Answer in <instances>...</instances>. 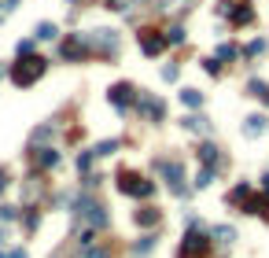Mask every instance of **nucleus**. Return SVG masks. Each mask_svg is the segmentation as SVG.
I'll return each mask as SVG.
<instances>
[{
	"label": "nucleus",
	"instance_id": "obj_10",
	"mask_svg": "<svg viewBox=\"0 0 269 258\" xmlns=\"http://www.w3.org/2000/svg\"><path fill=\"white\" fill-rule=\"evenodd\" d=\"M221 11H229V19H232V26H247L251 19H255V11H251L247 4H240V8H232V4H225Z\"/></svg>",
	"mask_w": 269,
	"mask_h": 258
},
{
	"label": "nucleus",
	"instance_id": "obj_5",
	"mask_svg": "<svg viewBox=\"0 0 269 258\" xmlns=\"http://www.w3.org/2000/svg\"><path fill=\"white\" fill-rule=\"evenodd\" d=\"M166 44H170V41L159 34V30H140V48H144V55H151V59H155V55H163Z\"/></svg>",
	"mask_w": 269,
	"mask_h": 258
},
{
	"label": "nucleus",
	"instance_id": "obj_28",
	"mask_svg": "<svg viewBox=\"0 0 269 258\" xmlns=\"http://www.w3.org/2000/svg\"><path fill=\"white\" fill-rule=\"evenodd\" d=\"M232 55H236L232 44H221V48H218V59H232Z\"/></svg>",
	"mask_w": 269,
	"mask_h": 258
},
{
	"label": "nucleus",
	"instance_id": "obj_8",
	"mask_svg": "<svg viewBox=\"0 0 269 258\" xmlns=\"http://www.w3.org/2000/svg\"><path fill=\"white\" fill-rule=\"evenodd\" d=\"M137 107L144 111V114L151 118V122H163V103L155 100V96H148V93H140V96H137Z\"/></svg>",
	"mask_w": 269,
	"mask_h": 258
},
{
	"label": "nucleus",
	"instance_id": "obj_6",
	"mask_svg": "<svg viewBox=\"0 0 269 258\" xmlns=\"http://www.w3.org/2000/svg\"><path fill=\"white\" fill-rule=\"evenodd\" d=\"M163 174H166V185L173 195H184V170H181V162H163Z\"/></svg>",
	"mask_w": 269,
	"mask_h": 258
},
{
	"label": "nucleus",
	"instance_id": "obj_32",
	"mask_svg": "<svg viewBox=\"0 0 269 258\" xmlns=\"http://www.w3.org/2000/svg\"><path fill=\"white\" fill-rule=\"evenodd\" d=\"M163 78L166 81H177V67H163Z\"/></svg>",
	"mask_w": 269,
	"mask_h": 258
},
{
	"label": "nucleus",
	"instance_id": "obj_38",
	"mask_svg": "<svg viewBox=\"0 0 269 258\" xmlns=\"http://www.w3.org/2000/svg\"><path fill=\"white\" fill-rule=\"evenodd\" d=\"M0 244H4V229H0Z\"/></svg>",
	"mask_w": 269,
	"mask_h": 258
},
{
	"label": "nucleus",
	"instance_id": "obj_33",
	"mask_svg": "<svg viewBox=\"0 0 269 258\" xmlns=\"http://www.w3.org/2000/svg\"><path fill=\"white\" fill-rule=\"evenodd\" d=\"M15 218V207H0V221H11Z\"/></svg>",
	"mask_w": 269,
	"mask_h": 258
},
{
	"label": "nucleus",
	"instance_id": "obj_39",
	"mask_svg": "<svg viewBox=\"0 0 269 258\" xmlns=\"http://www.w3.org/2000/svg\"><path fill=\"white\" fill-rule=\"evenodd\" d=\"M0 258H11V254H0Z\"/></svg>",
	"mask_w": 269,
	"mask_h": 258
},
{
	"label": "nucleus",
	"instance_id": "obj_4",
	"mask_svg": "<svg viewBox=\"0 0 269 258\" xmlns=\"http://www.w3.org/2000/svg\"><path fill=\"white\" fill-rule=\"evenodd\" d=\"M118 188H122L125 195H151V192H155L151 181H144V177L133 174V170H122V174H118Z\"/></svg>",
	"mask_w": 269,
	"mask_h": 258
},
{
	"label": "nucleus",
	"instance_id": "obj_34",
	"mask_svg": "<svg viewBox=\"0 0 269 258\" xmlns=\"http://www.w3.org/2000/svg\"><path fill=\"white\" fill-rule=\"evenodd\" d=\"M107 8H125V4H118V0H107Z\"/></svg>",
	"mask_w": 269,
	"mask_h": 258
},
{
	"label": "nucleus",
	"instance_id": "obj_24",
	"mask_svg": "<svg viewBox=\"0 0 269 258\" xmlns=\"http://www.w3.org/2000/svg\"><path fill=\"white\" fill-rule=\"evenodd\" d=\"M210 177H214V170H207V166H203L199 177H196V185H199V188H207V185H210Z\"/></svg>",
	"mask_w": 269,
	"mask_h": 258
},
{
	"label": "nucleus",
	"instance_id": "obj_7",
	"mask_svg": "<svg viewBox=\"0 0 269 258\" xmlns=\"http://www.w3.org/2000/svg\"><path fill=\"white\" fill-rule=\"evenodd\" d=\"M107 100L115 103V107H122V111H125V107L133 103V85H129V81H118V85L107 93Z\"/></svg>",
	"mask_w": 269,
	"mask_h": 258
},
{
	"label": "nucleus",
	"instance_id": "obj_23",
	"mask_svg": "<svg viewBox=\"0 0 269 258\" xmlns=\"http://www.w3.org/2000/svg\"><path fill=\"white\" fill-rule=\"evenodd\" d=\"M92 155H96V151H82V155H77V170H89V166H92Z\"/></svg>",
	"mask_w": 269,
	"mask_h": 258
},
{
	"label": "nucleus",
	"instance_id": "obj_31",
	"mask_svg": "<svg viewBox=\"0 0 269 258\" xmlns=\"http://www.w3.org/2000/svg\"><path fill=\"white\" fill-rule=\"evenodd\" d=\"M203 67H207V74H218V70H221V59H207Z\"/></svg>",
	"mask_w": 269,
	"mask_h": 258
},
{
	"label": "nucleus",
	"instance_id": "obj_16",
	"mask_svg": "<svg viewBox=\"0 0 269 258\" xmlns=\"http://www.w3.org/2000/svg\"><path fill=\"white\" fill-rule=\"evenodd\" d=\"M262 129H265V118H262V114H251V118H247V126H244L247 136H258Z\"/></svg>",
	"mask_w": 269,
	"mask_h": 258
},
{
	"label": "nucleus",
	"instance_id": "obj_9",
	"mask_svg": "<svg viewBox=\"0 0 269 258\" xmlns=\"http://www.w3.org/2000/svg\"><path fill=\"white\" fill-rule=\"evenodd\" d=\"M92 44L107 55V52H118V34L115 30H96V37H92Z\"/></svg>",
	"mask_w": 269,
	"mask_h": 258
},
{
	"label": "nucleus",
	"instance_id": "obj_27",
	"mask_svg": "<svg viewBox=\"0 0 269 258\" xmlns=\"http://www.w3.org/2000/svg\"><path fill=\"white\" fill-rule=\"evenodd\" d=\"M118 148V140H103L100 148H96V155H111V151H115Z\"/></svg>",
	"mask_w": 269,
	"mask_h": 258
},
{
	"label": "nucleus",
	"instance_id": "obj_19",
	"mask_svg": "<svg viewBox=\"0 0 269 258\" xmlns=\"http://www.w3.org/2000/svg\"><path fill=\"white\" fill-rule=\"evenodd\" d=\"M56 34H59V30H56V22H41V26H37V37H41V41H52Z\"/></svg>",
	"mask_w": 269,
	"mask_h": 258
},
{
	"label": "nucleus",
	"instance_id": "obj_1",
	"mask_svg": "<svg viewBox=\"0 0 269 258\" xmlns=\"http://www.w3.org/2000/svg\"><path fill=\"white\" fill-rule=\"evenodd\" d=\"M44 70H48V59H41V55H19V63L11 67V81L19 85V89H30V85H37L44 78Z\"/></svg>",
	"mask_w": 269,
	"mask_h": 258
},
{
	"label": "nucleus",
	"instance_id": "obj_35",
	"mask_svg": "<svg viewBox=\"0 0 269 258\" xmlns=\"http://www.w3.org/2000/svg\"><path fill=\"white\" fill-rule=\"evenodd\" d=\"M11 258H26V251H11Z\"/></svg>",
	"mask_w": 269,
	"mask_h": 258
},
{
	"label": "nucleus",
	"instance_id": "obj_21",
	"mask_svg": "<svg viewBox=\"0 0 269 258\" xmlns=\"http://www.w3.org/2000/svg\"><path fill=\"white\" fill-rule=\"evenodd\" d=\"M214 236L221 240V244H232V240H236V233L229 229V225H221V229H214Z\"/></svg>",
	"mask_w": 269,
	"mask_h": 258
},
{
	"label": "nucleus",
	"instance_id": "obj_36",
	"mask_svg": "<svg viewBox=\"0 0 269 258\" xmlns=\"http://www.w3.org/2000/svg\"><path fill=\"white\" fill-rule=\"evenodd\" d=\"M262 188H265V192H269V174H265V177H262Z\"/></svg>",
	"mask_w": 269,
	"mask_h": 258
},
{
	"label": "nucleus",
	"instance_id": "obj_20",
	"mask_svg": "<svg viewBox=\"0 0 269 258\" xmlns=\"http://www.w3.org/2000/svg\"><path fill=\"white\" fill-rule=\"evenodd\" d=\"M151 247H155V236H140V240H137V247H133V251H137V254H148Z\"/></svg>",
	"mask_w": 269,
	"mask_h": 258
},
{
	"label": "nucleus",
	"instance_id": "obj_17",
	"mask_svg": "<svg viewBox=\"0 0 269 258\" xmlns=\"http://www.w3.org/2000/svg\"><path fill=\"white\" fill-rule=\"evenodd\" d=\"M37 159H41V166H59V151L56 148H41Z\"/></svg>",
	"mask_w": 269,
	"mask_h": 258
},
{
	"label": "nucleus",
	"instance_id": "obj_13",
	"mask_svg": "<svg viewBox=\"0 0 269 258\" xmlns=\"http://www.w3.org/2000/svg\"><path fill=\"white\" fill-rule=\"evenodd\" d=\"M63 55H67V59H74V55H85V44H82V37H70L67 44H63Z\"/></svg>",
	"mask_w": 269,
	"mask_h": 258
},
{
	"label": "nucleus",
	"instance_id": "obj_37",
	"mask_svg": "<svg viewBox=\"0 0 269 258\" xmlns=\"http://www.w3.org/2000/svg\"><path fill=\"white\" fill-rule=\"evenodd\" d=\"M4 185H8V177H4V174H0V192H4Z\"/></svg>",
	"mask_w": 269,
	"mask_h": 258
},
{
	"label": "nucleus",
	"instance_id": "obj_18",
	"mask_svg": "<svg viewBox=\"0 0 269 258\" xmlns=\"http://www.w3.org/2000/svg\"><path fill=\"white\" fill-rule=\"evenodd\" d=\"M181 100L188 103V107H199V103H203V93H196V89H181Z\"/></svg>",
	"mask_w": 269,
	"mask_h": 258
},
{
	"label": "nucleus",
	"instance_id": "obj_26",
	"mask_svg": "<svg viewBox=\"0 0 269 258\" xmlns=\"http://www.w3.org/2000/svg\"><path fill=\"white\" fill-rule=\"evenodd\" d=\"M166 41H170V44H181V41H184V30H181V26H173L170 34H166Z\"/></svg>",
	"mask_w": 269,
	"mask_h": 258
},
{
	"label": "nucleus",
	"instance_id": "obj_22",
	"mask_svg": "<svg viewBox=\"0 0 269 258\" xmlns=\"http://www.w3.org/2000/svg\"><path fill=\"white\" fill-rule=\"evenodd\" d=\"M184 126L196 129V133H203V129H207V118H196V114H192V118H184Z\"/></svg>",
	"mask_w": 269,
	"mask_h": 258
},
{
	"label": "nucleus",
	"instance_id": "obj_14",
	"mask_svg": "<svg viewBox=\"0 0 269 258\" xmlns=\"http://www.w3.org/2000/svg\"><path fill=\"white\" fill-rule=\"evenodd\" d=\"M137 225H159V210H155V207L137 210Z\"/></svg>",
	"mask_w": 269,
	"mask_h": 258
},
{
	"label": "nucleus",
	"instance_id": "obj_29",
	"mask_svg": "<svg viewBox=\"0 0 269 258\" xmlns=\"http://www.w3.org/2000/svg\"><path fill=\"white\" fill-rule=\"evenodd\" d=\"M15 52H19V55H30V52H34V41H19V48H15Z\"/></svg>",
	"mask_w": 269,
	"mask_h": 258
},
{
	"label": "nucleus",
	"instance_id": "obj_11",
	"mask_svg": "<svg viewBox=\"0 0 269 258\" xmlns=\"http://www.w3.org/2000/svg\"><path fill=\"white\" fill-rule=\"evenodd\" d=\"M251 195H255V192H251V185H236V188L229 192V203H232V207H244V210H247Z\"/></svg>",
	"mask_w": 269,
	"mask_h": 258
},
{
	"label": "nucleus",
	"instance_id": "obj_15",
	"mask_svg": "<svg viewBox=\"0 0 269 258\" xmlns=\"http://www.w3.org/2000/svg\"><path fill=\"white\" fill-rule=\"evenodd\" d=\"M199 159H203V166H207V170H214V162H218V148H214V144H203V148H199Z\"/></svg>",
	"mask_w": 269,
	"mask_h": 258
},
{
	"label": "nucleus",
	"instance_id": "obj_2",
	"mask_svg": "<svg viewBox=\"0 0 269 258\" xmlns=\"http://www.w3.org/2000/svg\"><path fill=\"white\" fill-rule=\"evenodd\" d=\"M77 218H82L85 225H89V229H103V225H107V214H103V207L96 203V199H89V195H85V199H77Z\"/></svg>",
	"mask_w": 269,
	"mask_h": 258
},
{
	"label": "nucleus",
	"instance_id": "obj_25",
	"mask_svg": "<svg viewBox=\"0 0 269 258\" xmlns=\"http://www.w3.org/2000/svg\"><path fill=\"white\" fill-rule=\"evenodd\" d=\"M82 258H111V251H107V247H89Z\"/></svg>",
	"mask_w": 269,
	"mask_h": 258
},
{
	"label": "nucleus",
	"instance_id": "obj_3",
	"mask_svg": "<svg viewBox=\"0 0 269 258\" xmlns=\"http://www.w3.org/2000/svg\"><path fill=\"white\" fill-rule=\"evenodd\" d=\"M207 251H210V240L203 233H196V229H188V236L181 240V247H177V258H203Z\"/></svg>",
	"mask_w": 269,
	"mask_h": 258
},
{
	"label": "nucleus",
	"instance_id": "obj_30",
	"mask_svg": "<svg viewBox=\"0 0 269 258\" xmlns=\"http://www.w3.org/2000/svg\"><path fill=\"white\" fill-rule=\"evenodd\" d=\"M258 52H262V41H251L247 48H244V55H258Z\"/></svg>",
	"mask_w": 269,
	"mask_h": 258
},
{
	"label": "nucleus",
	"instance_id": "obj_12",
	"mask_svg": "<svg viewBox=\"0 0 269 258\" xmlns=\"http://www.w3.org/2000/svg\"><path fill=\"white\" fill-rule=\"evenodd\" d=\"M247 214H262V218H269V195H251Z\"/></svg>",
	"mask_w": 269,
	"mask_h": 258
}]
</instances>
